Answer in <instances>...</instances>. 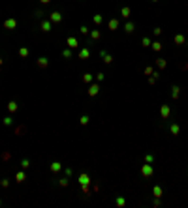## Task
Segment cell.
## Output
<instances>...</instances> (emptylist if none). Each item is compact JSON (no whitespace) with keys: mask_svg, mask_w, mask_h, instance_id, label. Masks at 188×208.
Instances as JSON below:
<instances>
[{"mask_svg":"<svg viewBox=\"0 0 188 208\" xmlns=\"http://www.w3.org/2000/svg\"><path fill=\"white\" fill-rule=\"evenodd\" d=\"M41 28H43V32H49V30H51V25L45 21V23H41Z\"/></svg>","mask_w":188,"mask_h":208,"instance_id":"1","label":"cell"},{"mask_svg":"<svg viewBox=\"0 0 188 208\" xmlns=\"http://www.w3.org/2000/svg\"><path fill=\"white\" fill-rule=\"evenodd\" d=\"M90 94H92V96L98 94V86H92V88H90Z\"/></svg>","mask_w":188,"mask_h":208,"instance_id":"2","label":"cell"},{"mask_svg":"<svg viewBox=\"0 0 188 208\" xmlns=\"http://www.w3.org/2000/svg\"><path fill=\"white\" fill-rule=\"evenodd\" d=\"M41 2H49V0H41Z\"/></svg>","mask_w":188,"mask_h":208,"instance_id":"3","label":"cell"}]
</instances>
